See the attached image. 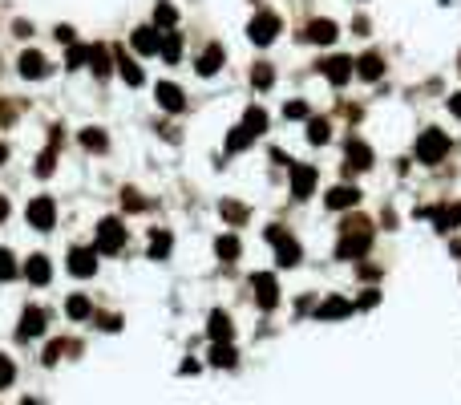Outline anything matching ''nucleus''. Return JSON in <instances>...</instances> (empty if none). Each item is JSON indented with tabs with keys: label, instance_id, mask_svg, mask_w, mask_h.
Here are the masks:
<instances>
[{
	"label": "nucleus",
	"instance_id": "obj_1",
	"mask_svg": "<svg viewBox=\"0 0 461 405\" xmlns=\"http://www.w3.org/2000/svg\"><path fill=\"white\" fill-rule=\"evenodd\" d=\"M373 247V219H348L344 223V235L336 243V255L340 260H356Z\"/></svg>",
	"mask_w": 461,
	"mask_h": 405
},
{
	"label": "nucleus",
	"instance_id": "obj_2",
	"mask_svg": "<svg viewBox=\"0 0 461 405\" xmlns=\"http://www.w3.org/2000/svg\"><path fill=\"white\" fill-rule=\"evenodd\" d=\"M445 154H449V134L445 130H425L421 138H417V158H421V163L437 166Z\"/></svg>",
	"mask_w": 461,
	"mask_h": 405
},
{
	"label": "nucleus",
	"instance_id": "obj_3",
	"mask_svg": "<svg viewBox=\"0 0 461 405\" xmlns=\"http://www.w3.org/2000/svg\"><path fill=\"white\" fill-rule=\"evenodd\" d=\"M122 247H125L122 219H101V223H98V252L101 255H118Z\"/></svg>",
	"mask_w": 461,
	"mask_h": 405
},
{
	"label": "nucleus",
	"instance_id": "obj_4",
	"mask_svg": "<svg viewBox=\"0 0 461 405\" xmlns=\"http://www.w3.org/2000/svg\"><path fill=\"white\" fill-rule=\"evenodd\" d=\"M251 288H255V304H259L263 312H271L275 304H279V280L271 272H255L251 276Z\"/></svg>",
	"mask_w": 461,
	"mask_h": 405
},
{
	"label": "nucleus",
	"instance_id": "obj_5",
	"mask_svg": "<svg viewBox=\"0 0 461 405\" xmlns=\"http://www.w3.org/2000/svg\"><path fill=\"white\" fill-rule=\"evenodd\" d=\"M279 29H284V21H279L275 13H255L251 16V25H247V33H251L255 45H271V41L279 37Z\"/></svg>",
	"mask_w": 461,
	"mask_h": 405
},
{
	"label": "nucleus",
	"instance_id": "obj_6",
	"mask_svg": "<svg viewBox=\"0 0 461 405\" xmlns=\"http://www.w3.org/2000/svg\"><path fill=\"white\" fill-rule=\"evenodd\" d=\"M267 243L275 247V260H279L284 267L299 264V243L291 240V235H287L284 227H271V231H267Z\"/></svg>",
	"mask_w": 461,
	"mask_h": 405
},
{
	"label": "nucleus",
	"instance_id": "obj_7",
	"mask_svg": "<svg viewBox=\"0 0 461 405\" xmlns=\"http://www.w3.org/2000/svg\"><path fill=\"white\" fill-rule=\"evenodd\" d=\"M29 223L37 231H49L53 223H57V207H53L49 195H37V199L29 202Z\"/></svg>",
	"mask_w": 461,
	"mask_h": 405
},
{
	"label": "nucleus",
	"instance_id": "obj_8",
	"mask_svg": "<svg viewBox=\"0 0 461 405\" xmlns=\"http://www.w3.org/2000/svg\"><path fill=\"white\" fill-rule=\"evenodd\" d=\"M207 337H211V344H231L235 329H231V317H227L223 308H214L211 317H207Z\"/></svg>",
	"mask_w": 461,
	"mask_h": 405
},
{
	"label": "nucleus",
	"instance_id": "obj_9",
	"mask_svg": "<svg viewBox=\"0 0 461 405\" xmlns=\"http://www.w3.org/2000/svg\"><path fill=\"white\" fill-rule=\"evenodd\" d=\"M154 93H158V106H162L166 114H178V110L187 106V93H182V86H175V81H158Z\"/></svg>",
	"mask_w": 461,
	"mask_h": 405
},
{
	"label": "nucleus",
	"instance_id": "obj_10",
	"mask_svg": "<svg viewBox=\"0 0 461 405\" xmlns=\"http://www.w3.org/2000/svg\"><path fill=\"white\" fill-rule=\"evenodd\" d=\"M336 21H328V16H316V21H308V25H304V37L312 41V45H332V41H336Z\"/></svg>",
	"mask_w": 461,
	"mask_h": 405
},
{
	"label": "nucleus",
	"instance_id": "obj_11",
	"mask_svg": "<svg viewBox=\"0 0 461 405\" xmlns=\"http://www.w3.org/2000/svg\"><path fill=\"white\" fill-rule=\"evenodd\" d=\"M45 308H37V304H29L25 308V317H21V329H16V337H21V341H33V337H41V332H45Z\"/></svg>",
	"mask_w": 461,
	"mask_h": 405
},
{
	"label": "nucleus",
	"instance_id": "obj_12",
	"mask_svg": "<svg viewBox=\"0 0 461 405\" xmlns=\"http://www.w3.org/2000/svg\"><path fill=\"white\" fill-rule=\"evenodd\" d=\"M69 272L89 280L98 272V252H93V247H73V252H69Z\"/></svg>",
	"mask_w": 461,
	"mask_h": 405
},
{
	"label": "nucleus",
	"instance_id": "obj_13",
	"mask_svg": "<svg viewBox=\"0 0 461 405\" xmlns=\"http://www.w3.org/2000/svg\"><path fill=\"white\" fill-rule=\"evenodd\" d=\"M130 45H134V53H158L162 49V33H158V29L154 25H138L134 29V37H130Z\"/></svg>",
	"mask_w": 461,
	"mask_h": 405
},
{
	"label": "nucleus",
	"instance_id": "obj_14",
	"mask_svg": "<svg viewBox=\"0 0 461 405\" xmlns=\"http://www.w3.org/2000/svg\"><path fill=\"white\" fill-rule=\"evenodd\" d=\"M320 73H324L332 86H344V81L352 77V61L344 57V53H340V57H324V61H320Z\"/></svg>",
	"mask_w": 461,
	"mask_h": 405
},
{
	"label": "nucleus",
	"instance_id": "obj_15",
	"mask_svg": "<svg viewBox=\"0 0 461 405\" xmlns=\"http://www.w3.org/2000/svg\"><path fill=\"white\" fill-rule=\"evenodd\" d=\"M312 190H316V166L299 163L296 170H291V195H296V199H308Z\"/></svg>",
	"mask_w": 461,
	"mask_h": 405
},
{
	"label": "nucleus",
	"instance_id": "obj_16",
	"mask_svg": "<svg viewBox=\"0 0 461 405\" xmlns=\"http://www.w3.org/2000/svg\"><path fill=\"white\" fill-rule=\"evenodd\" d=\"M25 280L29 284H49L53 280V264H49V255H29V264H25Z\"/></svg>",
	"mask_w": 461,
	"mask_h": 405
},
{
	"label": "nucleus",
	"instance_id": "obj_17",
	"mask_svg": "<svg viewBox=\"0 0 461 405\" xmlns=\"http://www.w3.org/2000/svg\"><path fill=\"white\" fill-rule=\"evenodd\" d=\"M344 154H348V166H352V170H368V166H373V146H364L361 138H348Z\"/></svg>",
	"mask_w": 461,
	"mask_h": 405
},
{
	"label": "nucleus",
	"instance_id": "obj_18",
	"mask_svg": "<svg viewBox=\"0 0 461 405\" xmlns=\"http://www.w3.org/2000/svg\"><path fill=\"white\" fill-rule=\"evenodd\" d=\"M16 69H21V77H29V81H37V77L49 73V65H45V57L41 53H21V61H16Z\"/></svg>",
	"mask_w": 461,
	"mask_h": 405
},
{
	"label": "nucleus",
	"instance_id": "obj_19",
	"mask_svg": "<svg viewBox=\"0 0 461 405\" xmlns=\"http://www.w3.org/2000/svg\"><path fill=\"white\" fill-rule=\"evenodd\" d=\"M324 202L332 207V211H340V207H356V202H361V190H356V187H340V183H336V187L328 190Z\"/></svg>",
	"mask_w": 461,
	"mask_h": 405
},
{
	"label": "nucleus",
	"instance_id": "obj_20",
	"mask_svg": "<svg viewBox=\"0 0 461 405\" xmlns=\"http://www.w3.org/2000/svg\"><path fill=\"white\" fill-rule=\"evenodd\" d=\"M348 312H352V304L344 300V296H328V300L316 308V317L320 320H340V317H348Z\"/></svg>",
	"mask_w": 461,
	"mask_h": 405
},
{
	"label": "nucleus",
	"instance_id": "obj_21",
	"mask_svg": "<svg viewBox=\"0 0 461 405\" xmlns=\"http://www.w3.org/2000/svg\"><path fill=\"white\" fill-rule=\"evenodd\" d=\"M219 69H223V45H207L202 57H199V73L211 77V73H219Z\"/></svg>",
	"mask_w": 461,
	"mask_h": 405
},
{
	"label": "nucleus",
	"instance_id": "obj_22",
	"mask_svg": "<svg viewBox=\"0 0 461 405\" xmlns=\"http://www.w3.org/2000/svg\"><path fill=\"white\" fill-rule=\"evenodd\" d=\"M77 142L86 146V150H93V154H101V150H110V138H105V130H98V126H89V130H81L77 134Z\"/></svg>",
	"mask_w": 461,
	"mask_h": 405
},
{
	"label": "nucleus",
	"instance_id": "obj_23",
	"mask_svg": "<svg viewBox=\"0 0 461 405\" xmlns=\"http://www.w3.org/2000/svg\"><path fill=\"white\" fill-rule=\"evenodd\" d=\"M239 126L247 130L251 138H255V134H263V130H267V110H259V106H251L247 114H243V122H239Z\"/></svg>",
	"mask_w": 461,
	"mask_h": 405
},
{
	"label": "nucleus",
	"instance_id": "obj_24",
	"mask_svg": "<svg viewBox=\"0 0 461 405\" xmlns=\"http://www.w3.org/2000/svg\"><path fill=\"white\" fill-rule=\"evenodd\" d=\"M356 73L364 77V81H376V77L385 73V61H380V53H364L361 57V69Z\"/></svg>",
	"mask_w": 461,
	"mask_h": 405
},
{
	"label": "nucleus",
	"instance_id": "obj_25",
	"mask_svg": "<svg viewBox=\"0 0 461 405\" xmlns=\"http://www.w3.org/2000/svg\"><path fill=\"white\" fill-rule=\"evenodd\" d=\"M118 73H122L125 86H142V81H146V73H142V65H138L134 57H122V61H118Z\"/></svg>",
	"mask_w": 461,
	"mask_h": 405
},
{
	"label": "nucleus",
	"instance_id": "obj_26",
	"mask_svg": "<svg viewBox=\"0 0 461 405\" xmlns=\"http://www.w3.org/2000/svg\"><path fill=\"white\" fill-rule=\"evenodd\" d=\"M214 252H219V260H227V264H231V260H239L243 243H239L235 235H219V240H214Z\"/></svg>",
	"mask_w": 461,
	"mask_h": 405
},
{
	"label": "nucleus",
	"instance_id": "obj_27",
	"mask_svg": "<svg viewBox=\"0 0 461 405\" xmlns=\"http://www.w3.org/2000/svg\"><path fill=\"white\" fill-rule=\"evenodd\" d=\"M219 211H223V219L227 223H247V202H235V199H223V207H219Z\"/></svg>",
	"mask_w": 461,
	"mask_h": 405
},
{
	"label": "nucleus",
	"instance_id": "obj_28",
	"mask_svg": "<svg viewBox=\"0 0 461 405\" xmlns=\"http://www.w3.org/2000/svg\"><path fill=\"white\" fill-rule=\"evenodd\" d=\"M207 361H211V365H219V369H231V365H235V349H231V344H211Z\"/></svg>",
	"mask_w": 461,
	"mask_h": 405
},
{
	"label": "nucleus",
	"instance_id": "obj_29",
	"mask_svg": "<svg viewBox=\"0 0 461 405\" xmlns=\"http://www.w3.org/2000/svg\"><path fill=\"white\" fill-rule=\"evenodd\" d=\"M271 81H275V65L259 61L255 69H251V86L255 89H271Z\"/></svg>",
	"mask_w": 461,
	"mask_h": 405
},
{
	"label": "nucleus",
	"instance_id": "obj_30",
	"mask_svg": "<svg viewBox=\"0 0 461 405\" xmlns=\"http://www.w3.org/2000/svg\"><path fill=\"white\" fill-rule=\"evenodd\" d=\"M166 252H170V231H154L150 235V260H166Z\"/></svg>",
	"mask_w": 461,
	"mask_h": 405
},
{
	"label": "nucleus",
	"instance_id": "obj_31",
	"mask_svg": "<svg viewBox=\"0 0 461 405\" xmlns=\"http://www.w3.org/2000/svg\"><path fill=\"white\" fill-rule=\"evenodd\" d=\"M89 65H93L98 77H105L110 73V49H105V45H93V49H89Z\"/></svg>",
	"mask_w": 461,
	"mask_h": 405
},
{
	"label": "nucleus",
	"instance_id": "obj_32",
	"mask_svg": "<svg viewBox=\"0 0 461 405\" xmlns=\"http://www.w3.org/2000/svg\"><path fill=\"white\" fill-rule=\"evenodd\" d=\"M158 53H162L170 65H175L178 57H182V37H178V33H166V37H162V49H158Z\"/></svg>",
	"mask_w": 461,
	"mask_h": 405
},
{
	"label": "nucleus",
	"instance_id": "obj_33",
	"mask_svg": "<svg viewBox=\"0 0 461 405\" xmlns=\"http://www.w3.org/2000/svg\"><path fill=\"white\" fill-rule=\"evenodd\" d=\"M247 146H251V134L243 126H235L227 134V154H239V150H247Z\"/></svg>",
	"mask_w": 461,
	"mask_h": 405
},
{
	"label": "nucleus",
	"instance_id": "obj_34",
	"mask_svg": "<svg viewBox=\"0 0 461 405\" xmlns=\"http://www.w3.org/2000/svg\"><path fill=\"white\" fill-rule=\"evenodd\" d=\"M328 134H332V126H328L324 118H312V122H308V138H312V146H324Z\"/></svg>",
	"mask_w": 461,
	"mask_h": 405
},
{
	"label": "nucleus",
	"instance_id": "obj_35",
	"mask_svg": "<svg viewBox=\"0 0 461 405\" xmlns=\"http://www.w3.org/2000/svg\"><path fill=\"white\" fill-rule=\"evenodd\" d=\"M4 280H16V255L9 247H0V284Z\"/></svg>",
	"mask_w": 461,
	"mask_h": 405
},
{
	"label": "nucleus",
	"instance_id": "obj_36",
	"mask_svg": "<svg viewBox=\"0 0 461 405\" xmlns=\"http://www.w3.org/2000/svg\"><path fill=\"white\" fill-rule=\"evenodd\" d=\"M65 312H69L73 320H86L89 312H93V308H89V300H86V296H69V304H65Z\"/></svg>",
	"mask_w": 461,
	"mask_h": 405
},
{
	"label": "nucleus",
	"instance_id": "obj_37",
	"mask_svg": "<svg viewBox=\"0 0 461 405\" xmlns=\"http://www.w3.org/2000/svg\"><path fill=\"white\" fill-rule=\"evenodd\" d=\"M65 65H69V69H81V65H89V49H86V45H69V53H65Z\"/></svg>",
	"mask_w": 461,
	"mask_h": 405
},
{
	"label": "nucleus",
	"instance_id": "obj_38",
	"mask_svg": "<svg viewBox=\"0 0 461 405\" xmlns=\"http://www.w3.org/2000/svg\"><path fill=\"white\" fill-rule=\"evenodd\" d=\"M65 349H69V341H49L45 344V353H41V361H45V365H57Z\"/></svg>",
	"mask_w": 461,
	"mask_h": 405
},
{
	"label": "nucleus",
	"instance_id": "obj_39",
	"mask_svg": "<svg viewBox=\"0 0 461 405\" xmlns=\"http://www.w3.org/2000/svg\"><path fill=\"white\" fill-rule=\"evenodd\" d=\"M170 29V25H178V13L170 9V4H158V13H154V29Z\"/></svg>",
	"mask_w": 461,
	"mask_h": 405
},
{
	"label": "nucleus",
	"instance_id": "obj_40",
	"mask_svg": "<svg viewBox=\"0 0 461 405\" xmlns=\"http://www.w3.org/2000/svg\"><path fill=\"white\" fill-rule=\"evenodd\" d=\"M13 381H16V365H13L4 353H0V389H9Z\"/></svg>",
	"mask_w": 461,
	"mask_h": 405
},
{
	"label": "nucleus",
	"instance_id": "obj_41",
	"mask_svg": "<svg viewBox=\"0 0 461 405\" xmlns=\"http://www.w3.org/2000/svg\"><path fill=\"white\" fill-rule=\"evenodd\" d=\"M284 118H291V122H296V118H308V101H287Z\"/></svg>",
	"mask_w": 461,
	"mask_h": 405
},
{
	"label": "nucleus",
	"instance_id": "obj_42",
	"mask_svg": "<svg viewBox=\"0 0 461 405\" xmlns=\"http://www.w3.org/2000/svg\"><path fill=\"white\" fill-rule=\"evenodd\" d=\"M53 163H57V150H45V154H41V163H37V175H49Z\"/></svg>",
	"mask_w": 461,
	"mask_h": 405
},
{
	"label": "nucleus",
	"instance_id": "obj_43",
	"mask_svg": "<svg viewBox=\"0 0 461 405\" xmlns=\"http://www.w3.org/2000/svg\"><path fill=\"white\" fill-rule=\"evenodd\" d=\"M146 202L138 199V190H125V211H142Z\"/></svg>",
	"mask_w": 461,
	"mask_h": 405
},
{
	"label": "nucleus",
	"instance_id": "obj_44",
	"mask_svg": "<svg viewBox=\"0 0 461 405\" xmlns=\"http://www.w3.org/2000/svg\"><path fill=\"white\" fill-rule=\"evenodd\" d=\"M101 329H105V332H118V329H122V317H110V312H105V317H101Z\"/></svg>",
	"mask_w": 461,
	"mask_h": 405
},
{
	"label": "nucleus",
	"instance_id": "obj_45",
	"mask_svg": "<svg viewBox=\"0 0 461 405\" xmlns=\"http://www.w3.org/2000/svg\"><path fill=\"white\" fill-rule=\"evenodd\" d=\"M373 304H380V292H373V288H368V292L361 296V308H373Z\"/></svg>",
	"mask_w": 461,
	"mask_h": 405
},
{
	"label": "nucleus",
	"instance_id": "obj_46",
	"mask_svg": "<svg viewBox=\"0 0 461 405\" xmlns=\"http://www.w3.org/2000/svg\"><path fill=\"white\" fill-rule=\"evenodd\" d=\"M352 29H356V37H368V16H356V21H352Z\"/></svg>",
	"mask_w": 461,
	"mask_h": 405
},
{
	"label": "nucleus",
	"instance_id": "obj_47",
	"mask_svg": "<svg viewBox=\"0 0 461 405\" xmlns=\"http://www.w3.org/2000/svg\"><path fill=\"white\" fill-rule=\"evenodd\" d=\"M13 33H16V37H33V25H29V21H16Z\"/></svg>",
	"mask_w": 461,
	"mask_h": 405
},
{
	"label": "nucleus",
	"instance_id": "obj_48",
	"mask_svg": "<svg viewBox=\"0 0 461 405\" xmlns=\"http://www.w3.org/2000/svg\"><path fill=\"white\" fill-rule=\"evenodd\" d=\"M57 41H73V29H69V25H57Z\"/></svg>",
	"mask_w": 461,
	"mask_h": 405
},
{
	"label": "nucleus",
	"instance_id": "obj_49",
	"mask_svg": "<svg viewBox=\"0 0 461 405\" xmlns=\"http://www.w3.org/2000/svg\"><path fill=\"white\" fill-rule=\"evenodd\" d=\"M449 110H453V114L461 118V93H453V98H449Z\"/></svg>",
	"mask_w": 461,
	"mask_h": 405
},
{
	"label": "nucleus",
	"instance_id": "obj_50",
	"mask_svg": "<svg viewBox=\"0 0 461 405\" xmlns=\"http://www.w3.org/2000/svg\"><path fill=\"white\" fill-rule=\"evenodd\" d=\"M9 215V202H4V195H0V219Z\"/></svg>",
	"mask_w": 461,
	"mask_h": 405
},
{
	"label": "nucleus",
	"instance_id": "obj_51",
	"mask_svg": "<svg viewBox=\"0 0 461 405\" xmlns=\"http://www.w3.org/2000/svg\"><path fill=\"white\" fill-rule=\"evenodd\" d=\"M4 158H9V146H4V142H0V166H4Z\"/></svg>",
	"mask_w": 461,
	"mask_h": 405
},
{
	"label": "nucleus",
	"instance_id": "obj_52",
	"mask_svg": "<svg viewBox=\"0 0 461 405\" xmlns=\"http://www.w3.org/2000/svg\"><path fill=\"white\" fill-rule=\"evenodd\" d=\"M21 405H41V401H37V397H25V401H21Z\"/></svg>",
	"mask_w": 461,
	"mask_h": 405
}]
</instances>
